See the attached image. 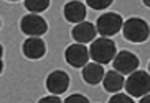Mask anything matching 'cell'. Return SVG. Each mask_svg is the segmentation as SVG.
<instances>
[{"label": "cell", "mask_w": 150, "mask_h": 103, "mask_svg": "<svg viewBox=\"0 0 150 103\" xmlns=\"http://www.w3.org/2000/svg\"><path fill=\"white\" fill-rule=\"evenodd\" d=\"M124 88H125L127 95L137 97V98L150 93V74L145 72V70H139L137 69L135 72H132L129 75V79H125Z\"/></svg>", "instance_id": "7a4b0ae2"}, {"label": "cell", "mask_w": 150, "mask_h": 103, "mask_svg": "<svg viewBox=\"0 0 150 103\" xmlns=\"http://www.w3.org/2000/svg\"><path fill=\"white\" fill-rule=\"evenodd\" d=\"M112 2H114V0H86L88 7L93 8V10H104V8H107Z\"/></svg>", "instance_id": "9a60e30c"}, {"label": "cell", "mask_w": 150, "mask_h": 103, "mask_svg": "<svg viewBox=\"0 0 150 103\" xmlns=\"http://www.w3.org/2000/svg\"><path fill=\"white\" fill-rule=\"evenodd\" d=\"M7 2H18V0H7Z\"/></svg>", "instance_id": "7402d4cb"}, {"label": "cell", "mask_w": 150, "mask_h": 103, "mask_svg": "<svg viewBox=\"0 0 150 103\" xmlns=\"http://www.w3.org/2000/svg\"><path fill=\"white\" fill-rule=\"evenodd\" d=\"M107 103H135V102H134L132 97L127 95V93H114L109 98Z\"/></svg>", "instance_id": "2e32d148"}, {"label": "cell", "mask_w": 150, "mask_h": 103, "mask_svg": "<svg viewBox=\"0 0 150 103\" xmlns=\"http://www.w3.org/2000/svg\"><path fill=\"white\" fill-rule=\"evenodd\" d=\"M124 84H125V79H124L122 74H119L117 70H109V72L104 74V79H102V85L106 88V92L110 93H117L124 88Z\"/></svg>", "instance_id": "4fadbf2b"}, {"label": "cell", "mask_w": 150, "mask_h": 103, "mask_svg": "<svg viewBox=\"0 0 150 103\" xmlns=\"http://www.w3.org/2000/svg\"><path fill=\"white\" fill-rule=\"evenodd\" d=\"M122 33L124 38L130 43H144L150 36V28L145 20L142 18H129L127 22L122 25Z\"/></svg>", "instance_id": "3957f363"}, {"label": "cell", "mask_w": 150, "mask_h": 103, "mask_svg": "<svg viewBox=\"0 0 150 103\" xmlns=\"http://www.w3.org/2000/svg\"><path fill=\"white\" fill-rule=\"evenodd\" d=\"M4 70V46L0 44V74Z\"/></svg>", "instance_id": "d6986e66"}, {"label": "cell", "mask_w": 150, "mask_h": 103, "mask_svg": "<svg viewBox=\"0 0 150 103\" xmlns=\"http://www.w3.org/2000/svg\"><path fill=\"white\" fill-rule=\"evenodd\" d=\"M38 103H63V102H61V98H59L58 95H48V97L40 98Z\"/></svg>", "instance_id": "ac0fdd59"}, {"label": "cell", "mask_w": 150, "mask_h": 103, "mask_svg": "<svg viewBox=\"0 0 150 103\" xmlns=\"http://www.w3.org/2000/svg\"><path fill=\"white\" fill-rule=\"evenodd\" d=\"M50 0H25V8L30 13H41L48 10Z\"/></svg>", "instance_id": "5bb4252c"}, {"label": "cell", "mask_w": 150, "mask_h": 103, "mask_svg": "<svg viewBox=\"0 0 150 103\" xmlns=\"http://www.w3.org/2000/svg\"><path fill=\"white\" fill-rule=\"evenodd\" d=\"M104 65L97 64V62H88L83 67V79L89 85H97L101 84L104 79Z\"/></svg>", "instance_id": "7c38bea8"}, {"label": "cell", "mask_w": 150, "mask_h": 103, "mask_svg": "<svg viewBox=\"0 0 150 103\" xmlns=\"http://www.w3.org/2000/svg\"><path fill=\"white\" fill-rule=\"evenodd\" d=\"M122 25H124V20L119 13L109 12V13H102L101 17L97 18L96 30L102 38H110V36L117 34L122 30Z\"/></svg>", "instance_id": "277c9868"}, {"label": "cell", "mask_w": 150, "mask_h": 103, "mask_svg": "<svg viewBox=\"0 0 150 103\" xmlns=\"http://www.w3.org/2000/svg\"><path fill=\"white\" fill-rule=\"evenodd\" d=\"M96 25H93L91 22H81L71 30V36L74 39L76 43H81V44H86V43H93L96 39Z\"/></svg>", "instance_id": "9c48e42d"}, {"label": "cell", "mask_w": 150, "mask_h": 103, "mask_svg": "<svg viewBox=\"0 0 150 103\" xmlns=\"http://www.w3.org/2000/svg\"><path fill=\"white\" fill-rule=\"evenodd\" d=\"M149 74H150V62H149Z\"/></svg>", "instance_id": "603a6c76"}, {"label": "cell", "mask_w": 150, "mask_h": 103, "mask_svg": "<svg viewBox=\"0 0 150 103\" xmlns=\"http://www.w3.org/2000/svg\"><path fill=\"white\" fill-rule=\"evenodd\" d=\"M0 25H2V22H0Z\"/></svg>", "instance_id": "cb8c5ba5"}, {"label": "cell", "mask_w": 150, "mask_h": 103, "mask_svg": "<svg viewBox=\"0 0 150 103\" xmlns=\"http://www.w3.org/2000/svg\"><path fill=\"white\" fill-rule=\"evenodd\" d=\"M142 2H144V5H145V7H149V8H150V0H142Z\"/></svg>", "instance_id": "44dd1931"}, {"label": "cell", "mask_w": 150, "mask_h": 103, "mask_svg": "<svg viewBox=\"0 0 150 103\" xmlns=\"http://www.w3.org/2000/svg\"><path fill=\"white\" fill-rule=\"evenodd\" d=\"M139 103H150V93L144 95V97H140V102Z\"/></svg>", "instance_id": "ffe728a7"}, {"label": "cell", "mask_w": 150, "mask_h": 103, "mask_svg": "<svg viewBox=\"0 0 150 103\" xmlns=\"http://www.w3.org/2000/svg\"><path fill=\"white\" fill-rule=\"evenodd\" d=\"M89 56L93 57L94 62L101 65L109 64L115 57V43L112 39L102 38V36L99 39H94L89 47Z\"/></svg>", "instance_id": "6da1fadb"}, {"label": "cell", "mask_w": 150, "mask_h": 103, "mask_svg": "<svg viewBox=\"0 0 150 103\" xmlns=\"http://www.w3.org/2000/svg\"><path fill=\"white\" fill-rule=\"evenodd\" d=\"M112 65H114V70H117L119 74L130 75L139 69V57L130 51H120L112 59Z\"/></svg>", "instance_id": "8992f818"}, {"label": "cell", "mask_w": 150, "mask_h": 103, "mask_svg": "<svg viewBox=\"0 0 150 103\" xmlns=\"http://www.w3.org/2000/svg\"><path fill=\"white\" fill-rule=\"evenodd\" d=\"M68 87H69V75L64 70H53L46 77V88L50 93L61 95L63 92L68 90Z\"/></svg>", "instance_id": "ba28073f"}, {"label": "cell", "mask_w": 150, "mask_h": 103, "mask_svg": "<svg viewBox=\"0 0 150 103\" xmlns=\"http://www.w3.org/2000/svg\"><path fill=\"white\" fill-rule=\"evenodd\" d=\"M20 30H22V33L27 34L28 38H31V36L40 38L48 31V23L38 13H28L20 20Z\"/></svg>", "instance_id": "5b68a950"}, {"label": "cell", "mask_w": 150, "mask_h": 103, "mask_svg": "<svg viewBox=\"0 0 150 103\" xmlns=\"http://www.w3.org/2000/svg\"><path fill=\"white\" fill-rule=\"evenodd\" d=\"M63 103H89V98L81 93H74V95H69Z\"/></svg>", "instance_id": "e0dca14e"}, {"label": "cell", "mask_w": 150, "mask_h": 103, "mask_svg": "<svg viewBox=\"0 0 150 103\" xmlns=\"http://www.w3.org/2000/svg\"><path fill=\"white\" fill-rule=\"evenodd\" d=\"M64 59H66V62L71 67H74V69L84 67L89 62V49L86 47V44L74 43V44H71V46L66 47Z\"/></svg>", "instance_id": "52a82bcc"}, {"label": "cell", "mask_w": 150, "mask_h": 103, "mask_svg": "<svg viewBox=\"0 0 150 103\" xmlns=\"http://www.w3.org/2000/svg\"><path fill=\"white\" fill-rule=\"evenodd\" d=\"M22 51H23V56L27 57V59L36 61V59H41L46 54V44H45L43 39L31 36V38L23 41Z\"/></svg>", "instance_id": "30bf717a"}, {"label": "cell", "mask_w": 150, "mask_h": 103, "mask_svg": "<svg viewBox=\"0 0 150 103\" xmlns=\"http://www.w3.org/2000/svg\"><path fill=\"white\" fill-rule=\"evenodd\" d=\"M88 10H86V5L81 3V2H68L63 8V15L66 18V22L73 23V25H78V23L84 22V18L88 15Z\"/></svg>", "instance_id": "8fae6325"}]
</instances>
